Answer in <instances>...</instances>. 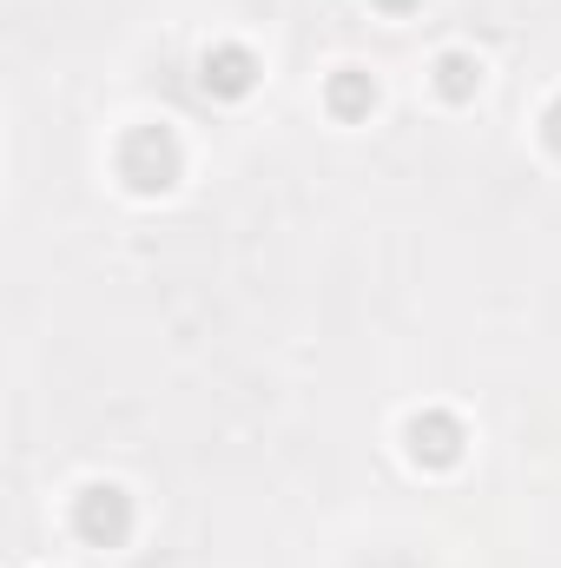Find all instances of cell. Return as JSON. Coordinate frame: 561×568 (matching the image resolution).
<instances>
[{"label": "cell", "instance_id": "6da1fadb", "mask_svg": "<svg viewBox=\"0 0 561 568\" xmlns=\"http://www.w3.org/2000/svg\"><path fill=\"white\" fill-rule=\"evenodd\" d=\"M178 172H185V152L172 140V126H133L126 140H120V179L133 185V192H172L178 185Z\"/></svg>", "mask_w": 561, "mask_h": 568}, {"label": "cell", "instance_id": "7a4b0ae2", "mask_svg": "<svg viewBox=\"0 0 561 568\" xmlns=\"http://www.w3.org/2000/svg\"><path fill=\"white\" fill-rule=\"evenodd\" d=\"M73 529L93 542V549H120L133 536V496L120 483H86L73 496Z\"/></svg>", "mask_w": 561, "mask_h": 568}, {"label": "cell", "instance_id": "3957f363", "mask_svg": "<svg viewBox=\"0 0 561 568\" xmlns=\"http://www.w3.org/2000/svg\"><path fill=\"white\" fill-rule=\"evenodd\" d=\"M404 443H410V456H417V463L449 469V463L462 456V424H456L449 410H417V417L404 424Z\"/></svg>", "mask_w": 561, "mask_h": 568}, {"label": "cell", "instance_id": "277c9868", "mask_svg": "<svg viewBox=\"0 0 561 568\" xmlns=\"http://www.w3.org/2000/svg\"><path fill=\"white\" fill-rule=\"evenodd\" d=\"M198 80H205V93H218V100H245L252 87H258V53L252 47H212L205 60H198Z\"/></svg>", "mask_w": 561, "mask_h": 568}, {"label": "cell", "instance_id": "5b68a950", "mask_svg": "<svg viewBox=\"0 0 561 568\" xmlns=\"http://www.w3.org/2000/svg\"><path fill=\"white\" fill-rule=\"evenodd\" d=\"M370 106H377V80L364 67H337L330 73V113L337 120H364Z\"/></svg>", "mask_w": 561, "mask_h": 568}, {"label": "cell", "instance_id": "8992f818", "mask_svg": "<svg viewBox=\"0 0 561 568\" xmlns=\"http://www.w3.org/2000/svg\"><path fill=\"white\" fill-rule=\"evenodd\" d=\"M476 87H482V60L476 53H442L436 60V93L442 100H476Z\"/></svg>", "mask_w": 561, "mask_h": 568}, {"label": "cell", "instance_id": "52a82bcc", "mask_svg": "<svg viewBox=\"0 0 561 568\" xmlns=\"http://www.w3.org/2000/svg\"><path fill=\"white\" fill-rule=\"evenodd\" d=\"M542 145H549V152L561 159V100L549 106V113H542Z\"/></svg>", "mask_w": 561, "mask_h": 568}, {"label": "cell", "instance_id": "ba28073f", "mask_svg": "<svg viewBox=\"0 0 561 568\" xmlns=\"http://www.w3.org/2000/svg\"><path fill=\"white\" fill-rule=\"evenodd\" d=\"M377 7H390V13H410V7H417V0H377Z\"/></svg>", "mask_w": 561, "mask_h": 568}]
</instances>
